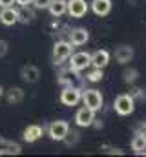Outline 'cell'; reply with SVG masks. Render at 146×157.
I'll return each instance as SVG.
<instances>
[{
    "mask_svg": "<svg viewBox=\"0 0 146 157\" xmlns=\"http://www.w3.org/2000/svg\"><path fill=\"white\" fill-rule=\"evenodd\" d=\"M2 93H4V90H2V86H0V97H2Z\"/></svg>",
    "mask_w": 146,
    "mask_h": 157,
    "instance_id": "cell-30",
    "label": "cell"
},
{
    "mask_svg": "<svg viewBox=\"0 0 146 157\" xmlns=\"http://www.w3.org/2000/svg\"><path fill=\"white\" fill-rule=\"evenodd\" d=\"M15 4H18L20 7H28L31 4V0H15Z\"/></svg>",
    "mask_w": 146,
    "mask_h": 157,
    "instance_id": "cell-26",
    "label": "cell"
},
{
    "mask_svg": "<svg viewBox=\"0 0 146 157\" xmlns=\"http://www.w3.org/2000/svg\"><path fill=\"white\" fill-rule=\"evenodd\" d=\"M18 18H20V11L13 9V6L2 7V11H0V22L4 26H13V24L18 22Z\"/></svg>",
    "mask_w": 146,
    "mask_h": 157,
    "instance_id": "cell-10",
    "label": "cell"
},
{
    "mask_svg": "<svg viewBox=\"0 0 146 157\" xmlns=\"http://www.w3.org/2000/svg\"><path fill=\"white\" fill-rule=\"evenodd\" d=\"M44 133V128L38 126V124H29L26 130H24V141L26 143H35L36 139H40Z\"/></svg>",
    "mask_w": 146,
    "mask_h": 157,
    "instance_id": "cell-16",
    "label": "cell"
},
{
    "mask_svg": "<svg viewBox=\"0 0 146 157\" xmlns=\"http://www.w3.org/2000/svg\"><path fill=\"white\" fill-rule=\"evenodd\" d=\"M130 95H132L133 99H139V101H146V90H144V88H133V90L130 91Z\"/></svg>",
    "mask_w": 146,
    "mask_h": 157,
    "instance_id": "cell-22",
    "label": "cell"
},
{
    "mask_svg": "<svg viewBox=\"0 0 146 157\" xmlns=\"http://www.w3.org/2000/svg\"><path fill=\"white\" fill-rule=\"evenodd\" d=\"M111 0H91V11L97 17H106L111 11Z\"/></svg>",
    "mask_w": 146,
    "mask_h": 157,
    "instance_id": "cell-13",
    "label": "cell"
},
{
    "mask_svg": "<svg viewBox=\"0 0 146 157\" xmlns=\"http://www.w3.org/2000/svg\"><path fill=\"white\" fill-rule=\"evenodd\" d=\"M133 57H135V49L128 44H122L115 49V60L119 64H128V62H132Z\"/></svg>",
    "mask_w": 146,
    "mask_h": 157,
    "instance_id": "cell-9",
    "label": "cell"
},
{
    "mask_svg": "<svg viewBox=\"0 0 146 157\" xmlns=\"http://www.w3.org/2000/svg\"><path fill=\"white\" fill-rule=\"evenodd\" d=\"M110 154H119V155H122V150H119V148H113V150H108Z\"/></svg>",
    "mask_w": 146,
    "mask_h": 157,
    "instance_id": "cell-29",
    "label": "cell"
},
{
    "mask_svg": "<svg viewBox=\"0 0 146 157\" xmlns=\"http://www.w3.org/2000/svg\"><path fill=\"white\" fill-rule=\"evenodd\" d=\"M7 53V42L6 40H0V57H4Z\"/></svg>",
    "mask_w": 146,
    "mask_h": 157,
    "instance_id": "cell-25",
    "label": "cell"
},
{
    "mask_svg": "<svg viewBox=\"0 0 146 157\" xmlns=\"http://www.w3.org/2000/svg\"><path fill=\"white\" fill-rule=\"evenodd\" d=\"M7 101H9L11 104L22 102V101H24V91H22L20 88H11V90L7 91Z\"/></svg>",
    "mask_w": 146,
    "mask_h": 157,
    "instance_id": "cell-19",
    "label": "cell"
},
{
    "mask_svg": "<svg viewBox=\"0 0 146 157\" xmlns=\"http://www.w3.org/2000/svg\"><path fill=\"white\" fill-rule=\"evenodd\" d=\"M102 77H104V73L101 68H93L91 71L86 73V80H90V82H99V80H102Z\"/></svg>",
    "mask_w": 146,
    "mask_h": 157,
    "instance_id": "cell-21",
    "label": "cell"
},
{
    "mask_svg": "<svg viewBox=\"0 0 146 157\" xmlns=\"http://www.w3.org/2000/svg\"><path fill=\"white\" fill-rule=\"evenodd\" d=\"M90 6L86 0H70L68 2V15L71 18H82L88 13Z\"/></svg>",
    "mask_w": 146,
    "mask_h": 157,
    "instance_id": "cell-7",
    "label": "cell"
},
{
    "mask_svg": "<svg viewBox=\"0 0 146 157\" xmlns=\"http://www.w3.org/2000/svg\"><path fill=\"white\" fill-rule=\"evenodd\" d=\"M49 13L53 15V17H62V15H66L68 13V2L66 0H51V4H49Z\"/></svg>",
    "mask_w": 146,
    "mask_h": 157,
    "instance_id": "cell-18",
    "label": "cell"
},
{
    "mask_svg": "<svg viewBox=\"0 0 146 157\" xmlns=\"http://www.w3.org/2000/svg\"><path fill=\"white\" fill-rule=\"evenodd\" d=\"M108 64H110V51H106V49H97L95 53H91V66L93 68L104 70Z\"/></svg>",
    "mask_w": 146,
    "mask_h": 157,
    "instance_id": "cell-12",
    "label": "cell"
},
{
    "mask_svg": "<svg viewBox=\"0 0 146 157\" xmlns=\"http://www.w3.org/2000/svg\"><path fill=\"white\" fill-rule=\"evenodd\" d=\"M88 66H91V53L88 51H79V53H71L70 57V68L75 71H82Z\"/></svg>",
    "mask_w": 146,
    "mask_h": 157,
    "instance_id": "cell-5",
    "label": "cell"
},
{
    "mask_svg": "<svg viewBox=\"0 0 146 157\" xmlns=\"http://www.w3.org/2000/svg\"><path fill=\"white\" fill-rule=\"evenodd\" d=\"M139 77V71L135 70V68H130V70H124V73H122V78H124V82L126 84H133L135 80Z\"/></svg>",
    "mask_w": 146,
    "mask_h": 157,
    "instance_id": "cell-20",
    "label": "cell"
},
{
    "mask_svg": "<svg viewBox=\"0 0 146 157\" xmlns=\"http://www.w3.org/2000/svg\"><path fill=\"white\" fill-rule=\"evenodd\" d=\"M139 133H143V135L146 137V122H144V124H141V128H139Z\"/></svg>",
    "mask_w": 146,
    "mask_h": 157,
    "instance_id": "cell-28",
    "label": "cell"
},
{
    "mask_svg": "<svg viewBox=\"0 0 146 157\" xmlns=\"http://www.w3.org/2000/svg\"><path fill=\"white\" fill-rule=\"evenodd\" d=\"M90 40V31L86 28H75L70 31V42L73 46H84Z\"/></svg>",
    "mask_w": 146,
    "mask_h": 157,
    "instance_id": "cell-11",
    "label": "cell"
},
{
    "mask_svg": "<svg viewBox=\"0 0 146 157\" xmlns=\"http://www.w3.org/2000/svg\"><path fill=\"white\" fill-rule=\"evenodd\" d=\"M82 99V90L79 86H66L60 91V102L64 106H77Z\"/></svg>",
    "mask_w": 146,
    "mask_h": 157,
    "instance_id": "cell-4",
    "label": "cell"
},
{
    "mask_svg": "<svg viewBox=\"0 0 146 157\" xmlns=\"http://www.w3.org/2000/svg\"><path fill=\"white\" fill-rule=\"evenodd\" d=\"M68 132H70V124L66 121H53L48 128V133L53 141H64Z\"/></svg>",
    "mask_w": 146,
    "mask_h": 157,
    "instance_id": "cell-6",
    "label": "cell"
},
{
    "mask_svg": "<svg viewBox=\"0 0 146 157\" xmlns=\"http://www.w3.org/2000/svg\"><path fill=\"white\" fill-rule=\"evenodd\" d=\"M15 0H0V7H7V6H13Z\"/></svg>",
    "mask_w": 146,
    "mask_h": 157,
    "instance_id": "cell-27",
    "label": "cell"
},
{
    "mask_svg": "<svg viewBox=\"0 0 146 157\" xmlns=\"http://www.w3.org/2000/svg\"><path fill=\"white\" fill-rule=\"evenodd\" d=\"M22 152L20 144L17 143H11V141H6L0 137V155H18Z\"/></svg>",
    "mask_w": 146,
    "mask_h": 157,
    "instance_id": "cell-14",
    "label": "cell"
},
{
    "mask_svg": "<svg viewBox=\"0 0 146 157\" xmlns=\"http://www.w3.org/2000/svg\"><path fill=\"white\" fill-rule=\"evenodd\" d=\"M73 53V44L68 40H59L53 46V62L55 64H62L64 60H68Z\"/></svg>",
    "mask_w": 146,
    "mask_h": 157,
    "instance_id": "cell-3",
    "label": "cell"
},
{
    "mask_svg": "<svg viewBox=\"0 0 146 157\" xmlns=\"http://www.w3.org/2000/svg\"><path fill=\"white\" fill-rule=\"evenodd\" d=\"M31 4L35 6L36 9H48L49 4H51V0H31Z\"/></svg>",
    "mask_w": 146,
    "mask_h": 157,
    "instance_id": "cell-24",
    "label": "cell"
},
{
    "mask_svg": "<svg viewBox=\"0 0 146 157\" xmlns=\"http://www.w3.org/2000/svg\"><path fill=\"white\" fill-rule=\"evenodd\" d=\"M20 77L24 78L26 82H29V84H35L36 80L40 78V70H38L36 66H33V64H28V66L22 68Z\"/></svg>",
    "mask_w": 146,
    "mask_h": 157,
    "instance_id": "cell-15",
    "label": "cell"
},
{
    "mask_svg": "<svg viewBox=\"0 0 146 157\" xmlns=\"http://www.w3.org/2000/svg\"><path fill=\"white\" fill-rule=\"evenodd\" d=\"M79 139H80V133H79V132H71V133L68 132V135L64 137V143L71 146V144H75V143H77Z\"/></svg>",
    "mask_w": 146,
    "mask_h": 157,
    "instance_id": "cell-23",
    "label": "cell"
},
{
    "mask_svg": "<svg viewBox=\"0 0 146 157\" xmlns=\"http://www.w3.org/2000/svg\"><path fill=\"white\" fill-rule=\"evenodd\" d=\"M93 121H95V112L90 110L88 106H82V108L77 110V113H75V122H77V126L86 128V126H91Z\"/></svg>",
    "mask_w": 146,
    "mask_h": 157,
    "instance_id": "cell-8",
    "label": "cell"
},
{
    "mask_svg": "<svg viewBox=\"0 0 146 157\" xmlns=\"http://www.w3.org/2000/svg\"><path fill=\"white\" fill-rule=\"evenodd\" d=\"M80 101L84 102V106H88V108L93 110V112H99V110L102 108V104H104L102 93H101L99 90H93V88L82 90V99H80Z\"/></svg>",
    "mask_w": 146,
    "mask_h": 157,
    "instance_id": "cell-2",
    "label": "cell"
},
{
    "mask_svg": "<svg viewBox=\"0 0 146 157\" xmlns=\"http://www.w3.org/2000/svg\"><path fill=\"white\" fill-rule=\"evenodd\" d=\"M132 150H133V154H137V155H146V137L143 133H135L133 135V139H132Z\"/></svg>",
    "mask_w": 146,
    "mask_h": 157,
    "instance_id": "cell-17",
    "label": "cell"
},
{
    "mask_svg": "<svg viewBox=\"0 0 146 157\" xmlns=\"http://www.w3.org/2000/svg\"><path fill=\"white\" fill-rule=\"evenodd\" d=\"M113 110L117 115L121 117H128L135 112V99L130 95V93H121L115 97L113 101Z\"/></svg>",
    "mask_w": 146,
    "mask_h": 157,
    "instance_id": "cell-1",
    "label": "cell"
}]
</instances>
